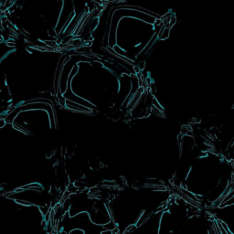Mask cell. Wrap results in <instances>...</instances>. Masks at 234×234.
Here are the masks:
<instances>
[{
    "label": "cell",
    "mask_w": 234,
    "mask_h": 234,
    "mask_svg": "<svg viewBox=\"0 0 234 234\" xmlns=\"http://www.w3.org/2000/svg\"><path fill=\"white\" fill-rule=\"evenodd\" d=\"M6 119L4 118H0V128H3L5 126V124H6Z\"/></svg>",
    "instance_id": "6da1fadb"
}]
</instances>
